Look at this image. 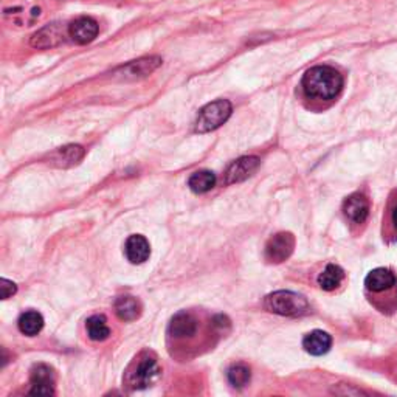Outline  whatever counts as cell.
Segmentation results:
<instances>
[{"mask_svg": "<svg viewBox=\"0 0 397 397\" xmlns=\"http://www.w3.org/2000/svg\"><path fill=\"white\" fill-rule=\"evenodd\" d=\"M343 76L329 66H317L306 71L303 76V91L307 96L317 100H332L342 92Z\"/></svg>", "mask_w": 397, "mask_h": 397, "instance_id": "obj_1", "label": "cell"}, {"mask_svg": "<svg viewBox=\"0 0 397 397\" xmlns=\"http://www.w3.org/2000/svg\"><path fill=\"white\" fill-rule=\"evenodd\" d=\"M214 185H216V176L212 171H197L194 173L188 180L190 190L196 194L208 192L209 190L214 188Z\"/></svg>", "mask_w": 397, "mask_h": 397, "instance_id": "obj_21", "label": "cell"}, {"mask_svg": "<svg viewBox=\"0 0 397 397\" xmlns=\"http://www.w3.org/2000/svg\"><path fill=\"white\" fill-rule=\"evenodd\" d=\"M64 42V30L61 23H52L31 38V45L36 48H52Z\"/></svg>", "mask_w": 397, "mask_h": 397, "instance_id": "obj_12", "label": "cell"}, {"mask_svg": "<svg viewBox=\"0 0 397 397\" xmlns=\"http://www.w3.org/2000/svg\"><path fill=\"white\" fill-rule=\"evenodd\" d=\"M396 275L390 270V269H384V267H380V269L372 270L367 280H364V286H367L368 290L371 292H384L396 286Z\"/></svg>", "mask_w": 397, "mask_h": 397, "instance_id": "obj_15", "label": "cell"}, {"mask_svg": "<svg viewBox=\"0 0 397 397\" xmlns=\"http://www.w3.org/2000/svg\"><path fill=\"white\" fill-rule=\"evenodd\" d=\"M233 106L229 100H217L207 104L199 110V115L194 123V129L199 134H207L221 127L231 117Z\"/></svg>", "mask_w": 397, "mask_h": 397, "instance_id": "obj_3", "label": "cell"}, {"mask_svg": "<svg viewBox=\"0 0 397 397\" xmlns=\"http://www.w3.org/2000/svg\"><path fill=\"white\" fill-rule=\"evenodd\" d=\"M343 213L350 222L355 225L363 224L369 214V200L363 194L355 192L345 200Z\"/></svg>", "mask_w": 397, "mask_h": 397, "instance_id": "obj_9", "label": "cell"}, {"mask_svg": "<svg viewBox=\"0 0 397 397\" xmlns=\"http://www.w3.org/2000/svg\"><path fill=\"white\" fill-rule=\"evenodd\" d=\"M391 224L394 226V230L397 231V205L393 208V212H391Z\"/></svg>", "mask_w": 397, "mask_h": 397, "instance_id": "obj_24", "label": "cell"}, {"mask_svg": "<svg viewBox=\"0 0 397 397\" xmlns=\"http://www.w3.org/2000/svg\"><path fill=\"white\" fill-rule=\"evenodd\" d=\"M98 22L92 18H78L76 21H73L69 25V36L75 40L78 44H88L98 36Z\"/></svg>", "mask_w": 397, "mask_h": 397, "instance_id": "obj_7", "label": "cell"}, {"mask_svg": "<svg viewBox=\"0 0 397 397\" xmlns=\"http://www.w3.org/2000/svg\"><path fill=\"white\" fill-rule=\"evenodd\" d=\"M197 321L188 312H179L169 323V335L176 338H185L196 334Z\"/></svg>", "mask_w": 397, "mask_h": 397, "instance_id": "obj_13", "label": "cell"}, {"mask_svg": "<svg viewBox=\"0 0 397 397\" xmlns=\"http://www.w3.org/2000/svg\"><path fill=\"white\" fill-rule=\"evenodd\" d=\"M264 307L269 312L282 315V317H299L309 311V303L303 295L295 292L278 290L265 297Z\"/></svg>", "mask_w": 397, "mask_h": 397, "instance_id": "obj_2", "label": "cell"}, {"mask_svg": "<svg viewBox=\"0 0 397 397\" xmlns=\"http://www.w3.org/2000/svg\"><path fill=\"white\" fill-rule=\"evenodd\" d=\"M258 168H259L258 157L250 156V157H241L238 160H234L225 173V183L233 185V183L244 182L250 176L255 174Z\"/></svg>", "mask_w": 397, "mask_h": 397, "instance_id": "obj_6", "label": "cell"}, {"mask_svg": "<svg viewBox=\"0 0 397 397\" xmlns=\"http://www.w3.org/2000/svg\"><path fill=\"white\" fill-rule=\"evenodd\" d=\"M31 396H52L54 394L53 371L45 364H38L31 374Z\"/></svg>", "mask_w": 397, "mask_h": 397, "instance_id": "obj_10", "label": "cell"}, {"mask_svg": "<svg viewBox=\"0 0 397 397\" xmlns=\"http://www.w3.org/2000/svg\"><path fill=\"white\" fill-rule=\"evenodd\" d=\"M332 338L325 330H312L303 338V347L311 355H323L330 350Z\"/></svg>", "mask_w": 397, "mask_h": 397, "instance_id": "obj_16", "label": "cell"}, {"mask_svg": "<svg viewBox=\"0 0 397 397\" xmlns=\"http://www.w3.org/2000/svg\"><path fill=\"white\" fill-rule=\"evenodd\" d=\"M345 273L335 264H329L325 270L318 275V286L323 290H334L343 281Z\"/></svg>", "mask_w": 397, "mask_h": 397, "instance_id": "obj_20", "label": "cell"}, {"mask_svg": "<svg viewBox=\"0 0 397 397\" xmlns=\"http://www.w3.org/2000/svg\"><path fill=\"white\" fill-rule=\"evenodd\" d=\"M125 252L129 263L143 264L151 256V246L148 239L142 236V234H132L126 241Z\"/></svg>", "mask_w": 397, "mask_h": 397, "instance_id": "obj_11", "label": "cell"}, {"mask_svg": "<svg viewBox=\"0 0 397 397\" xmlns=\"http://www.w3.org/2000/svg\"><path fill=\"white\" fill-rule=\"evenodd\" d=\"M0 282H2V286H0L2 287V299H8L10 297H13L16 294V290H18L13 281H8L4 278Z\"/></svg>", "mask_w": 397, "mask_h": 397, "instance_id": "obj_23", "label": "cell"}, {"mask_svg": "<svg viewBox=\"0 0 397 397\" xmlns=\"http://www.w3.org/2000/svg\"><path fill=\"white\" fill-rule=\"evenodd\" d=\"M115 312L120 320L134 321L140 317L142 306L134 297H120L115 301Z\"/></svg>", "mask_w": 397, "mask_h": 397, "instance_id": "obj_17", "label": "cell"}, {"mask_svg": "<svg viewBox=\"0 0 397 397\" xmlns=\"http://www.w3.org/2000/svg\"><path fill=\"white\" fill-rule=\"evenodd\" d=\"M84 157V149L79 144H69L52 154L50 161L58 168H70L78 165Z\"/></svg>", "mask_w": 397, "mask_h": 397, "instance_id": "obj_14", "label": "cell"}, {"mask_svg": "<svg viewBox=\"0 0 397 397\" xmlns=\"http://www.w3.org/2000/svg\"><path fill=\"white\" fill-rule=\"evenodd\" d=\"M42 328H44V318L39 312L28 311L21 315L19 329L22 334H25L28 337H35L39 334L40 330H42Z\"/></svg>", "mask_w": 397, "mask_h": 397, "instance_id": "obj_19", "label": "cell"}, {"mask_svg": "<svg viewBox=\"0 0 397 397\" xmlns=\"http://www.w3.org/2000/svg\"><path fill=\"white\" fill-rule=\"evenodd\" d=\"M87 335L91 337L93 342H104V340L109 338L110 329L108 326V320L104 315H93L87 320L86 323Z\"/></svg>", "mask_w": 397, "mask_h": 397, "instance_id": "obj_18", "label": "cell"}, {"mask_svg": "<svg viewBox=\"0 0 397 397\" xmlns=\"http://www.w3.org/2000/svg\"><path fill=\"white\" fill-rule=\"evenodd\" d=\"M250 377H252V374H250V369L242 363L233 364V367H230L229 371H226V379H229L230 385L234 388L247 386L250 382Z\"/></svg>", "mask_w": 397, "mask_h": 397, "instance_id": "obj_22", "label": "cell"}, {"mask_svg": "<svg viewBox=\"0 0 397 397\" xmlns=\"http://www.w3.org/2000/svg\"><path fill=\"white\" fill-rule=\"evenodd\" d=\"M295 247V238L290 233L275 234L265 246V258L270 263H282L292 255Z\"/></svg>", "mask_w": 397, "mask_h": 397, "instance_id": "obj_5", "label": "cell"}, {"mask_svg": "<svg viewBox=\"0 0 397 397\" xmlns=\"http://www.w3.org/2000/svg\"><path fill=\"white\" fill-rule=\"evenodd\" d=\"M160 376V368L157 360L151 355H142L134 363L132 369L127 372V384L132 390H144L151 386Z\"/></svg>", "mask_w": 397, "mask_h": 397, "instance_id": "obj_4", "label": "cell"}, {"mask_svg": "<svg viewBox=\"0 0 397 397\" xmlns=\"http://www.w3.org/2000/svg\"><path fill=\"white\" fill-rule=\"evenodd\" d=\"M161 64V59L157 56H151V58H143L139 61H132L126 64L125 67L117 70V75H120L123 79H139L151 75Z\"/></svg>", "mask_w": 397, "mask_h": 397, "instance_id": "obj_8", "label": "cell"}]
</instances>
